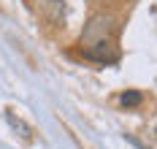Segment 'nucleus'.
<instances>
[{
	"mask_svg": "<svg viewBox=\"0 0 157 149\" xmlns=\"http://www.w3.org/2000/svg\"><path fill=\"white\" fill-rule=\"evenodd\" d=\"M155 138H157V125H155Z\"/></svg>",
	"mask_w": 157,
	"mask_h": 149,
	"instance_id": "nucleus-5",
	"label": "nucleus"
},
{
	"mask_svg": "<svg viewBox=\"0 0 157 149\" xmlns=\"http://www.w3.org/2000/svg\"><path fill=\"white\" fill-rule=\"evenodd\" d=\"M44 17L52 22V25H60L63 22V17H65V3L63 0H44Z\"/></svg>",
	"mask_w": 157,
	"mask_h": 149,
	"instance_id": "nucleus-2",
	"label": "nucleus"
},
{
	"mask_svg": "<svg viewBox=\"0 0 157 149\" xmlns=\"http://www.w3.org/2000/svg\"><path fill=\"white\" fill-rule=\"evenodd\" d=\"M6 122H8V125L16 130V136H19V138H25V141H30V138H33V128L25 122V119H19V117L11 111V109L6 111Z\"/></svg>",
	"mask_w": 157,
	"mask_h": 149,
	"instance_id": "nucleus-3",
	"label": "nucleus"
},
{
	"mask_svg": "<svg viewBox=\"0 0 157 149\" xmlns=\"http://www.w3.org/2000/svg\"><path fill=\"white\" fill-rule=\"evenodd\" d=\"M138 103H141V92L138 90H127V92L119 95V106L122 109H136Z\"/></svg>",
	"mask_w": 157,
	"mask_h": 149,
	"instance_id": "nucleus-4",
	"label": "nucleus"
},
{
	"mask_svg": "<svg viewBox=\"0 0 157 149\" xmlns=\"http://www.w3.org/2000/svg\"><path fill=\"white\" fill-rule=\"evenodd\" d=\"M114 27L117 19L111 14H98L87 22L84 33H81V52L84 57H90L95 63H117L119 52L114 46Z\"/></svg>",
	"mask_w": 157,
	"mask_h": 149,
	"instance_id": "nucleus-1",
	"label": "nucleus"
}]
</instances>
